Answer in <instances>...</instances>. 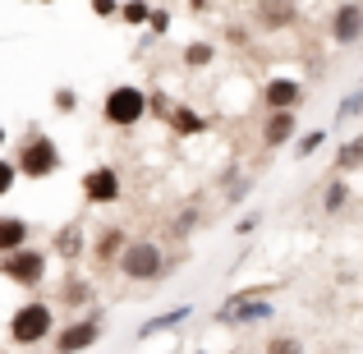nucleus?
Instances as JSON below:
<instances>
[{"instance_id": "f257e3e1", "label": "nucleus", "mask_w": 363, "mask_h": 354, "mask_svg": "<svg viewBox=\"0 0 363 354\" xmlns=\"http://www.w3.org/2000/svg\"><path fill=\"white\" fill-rule=\"evenodd\" d=\"M267 294H272V285L240 290L230 304H221V309H216V322H221V327H235V322H262V318H272V304H267Z\"/></svg>"}, {"instance_id": "f03ea898", "label": "nucleus", "mask_w": 363, "mask_h": 354, "mask_svg": "<svg viewBox=\"0 0 363 354\" xmlns=\"http://www.w3.org/2000/svg\"><path fill=\"white\" fill-rule=\"evenodd\" d=\"M51 327H55V318H51L46 304H23V309L9 318V341H14V345H37V341L51 336Z\"/></svg>"}, {"instance_id": "7ed1b4c3", "label": "nucleus", "mask_w": 363, "mask_h": 354, "mask_svg": "<svg viewBox=\"0 0 363 354\" xmlns=\"http://www.w3.org/2000/svg\"><path fill=\"white\" fill-rule=\"evenodd\" d=\"M143 111H147V97H143L138 88H129V83H120V88L106 92V101H101V116L111 124H120V129H129V124L143 120Z\"/></svg>"}, {"instance_id": "20e7f679", "label": "nucleus", "mask_w": 363, "mask_h": 354, "mask_svg": "<svg viewBox=\"0 0 363 354\" xmlns=\"http://www.w3.org/2000/svg\"><path fill=\"white\" fill-rule=\"evenodd\" d=\"M161 267H166V253H161L157 244H124L120 272L129 276V281H157Z\"/></svg>"}, {"instance_id": "39448f33", "label": "nucleus", "mask_w": 363, "mask_h": 354, "mask_svg": "<svg viewBox=\"0 0 363 354\" xmlns=\"http://www.w3.org/2000/svg\"><path fill=\"white\" fill-rule=\"evenodd\" d=\"M55 166H60V152H55V143H51V138H33V143H23L14 170H18V175H28V179H46Z\"/></svg>"}, {"instance_id": "423d86ee", "label": "nucleus", "mask_w": 363, "mask_h": 354, "mask_svg": "<svg viewBox=\"0 0 363 354\" xmlns=\"http://www.w3.org/2000/svg\"><path fill=\"white\" fill-rule=\"evenodd\" d=\"M5 276L14 285H23V290H28V285H37L46 276V253H37V248H28V244L14 248V253H5Z\"/></svg>"}, {"instance_id": "0eeeda50", "label": "nucleus", "mask_w": 363, "mask_h": 354, "mask_svg": "<svg viewBox=\"0 0 363 354\" xmlns=\"http://www.w3.org/2000/svg\"><path fill=\"white\" fill-rule=\"evenodd\" d=\"M97 341H101V318H83V322H74V327H65L60 336H55V350L60 354H79V350L97 345Z\"/></svg>"}, {"instance_id": "6e6552de", "label": "nucleus", "mask_w": 363, "mask_h": 354, "mask_svg": "<svg viewBox=\"0 0 363 354\" xmlns=\"http://www.w3.org/2000/svg\"><path fill=\"white\" fill-rule=\"evenodd\" d=\"M83 194H88V203H116L120 198V175L111 166H97L83 175Z\"/></svg>"}, {"instance_id": "1a4fd4ad", "label": "nucleus", "mask_w": 363, "mask_h": 354, "mask_svg": "<svg viewBox=\"0 0 363 354\" xmlns=\"http://www.w3.org/2000/svg\"><path fill=\"white\" fill-rule=\"evenodd\" d=\"M331 37H336V42H359V37H363V5H359V0H350V5L336 9V18H331Z\"/></svg>"}, {"instance_id": "9d476101", "label": "nucleus", "mask_w": 363, "mask_h": 354, "mask_svg": "<svg viewBox=\"0 0 363 354\" xmlns=\"http://www.w3.org/2000/svg\"><path fill=\"white\" fill-rule=\"evenodd\" d=\"M262 101H267L272 111H294V106H299V83H294V79H276V83H267Z\"/></svg>"}, {"instance_id": "9b49d317", "label": "nucleus", "mask_w": 363, "mask_h": 354, "mask_svg": "<svg viewBox=\"0 0 363 354\" xmlns=\"http://www.w3.org/2000/svg\"><path fill=\"white\" fill-rule=\"evenodd\" d=\"M290 138H294V111H272V120L262 129V143L267 148H285Z\"/></svg>"}, {"instance_id": "f8f14e48", "label": "nucleus", "mask_w": 363, "mask_h": 354, "mask_svg": "<svg viewBox=\"0 0 363 354\" xmlns=\"http://www.w3.org/2000/svg\"><path fill=\"white\" fill-rule=\"evenodd\" d=\"M28 244V221L23 216H0V253H14Z\"/></svg>"}, {"instance_id": "ddd939ff", "label": "nucleus", "mask_w": 363, "mask_h": 354, "mask_svg": "<svg viewBox=\"0 0 363 354\" xmlns=\"http://www.w3.org/2000/svg\"><path fill=\"white\" fill-rule=\"evenodd\" d=\"M189 318V309H175V313H161V318H152V322H143L138 327V341L143 336H157V331H170V327H179V322Z\"/></svg>"}, {"instance_id": "4468645a", "label": "nucleus", "mask_w": 363, "mask_h": 354, "mask_svg": "<svg viewBox=\"0 0 363 354\" xmlns=\"http://www.w3.org/2000/svg\"><path fill=\"white\" fill-rule=\"evenodd\" d=\"M79 244H83L79 226H65V231L55 235V253H60V258H79Z\"/></svg>"}, {"instance_id": "2eb2a0df", "label": "nucleus", "mask_w": 363, "mask_h": 354, "mask_svg": "<svg viewBox=\"0 0 363 354\" xmlns=\"http://www.w3.org/2000/svg\"><path fill=\"white\" fill-rule=\"evenodd\" d=\"M116 248H124V235H120V231H106V235L97 239V258H101V262H111V258H120Z\"/></svg>"}, {"instance_id": "dca6fc26", "label": "nucleus", "mask_w": 363, "mask_h": 354, "mask_svg": "<svg viewBox=\"0 0 363 354\" xmlns=\"http://www.w3.org/2000/svg\"><path fill=\"white\" fill-rule=\"evenodd\" d=\"M359 161H363V138H350L345 148H340L336 166H340V170H350V166H359Z\"/></svg>"}, {"instance_id": "f3484780", "label": "nucleus", "mask_w": 363, "mask_h": 354, "mask_svg": "<svg viewBox=\"0 0 363 354\" xmlns=\"http://www.w3.org/2000/svg\"><path fill=\"white\" fill-rule=\"evenodd\" d=\"M184 65H189V70H203V65H212V46H207V42H194V46L184 51Z\"/></svg>"}, {"instance_id": "a211bd4d", "label": "nucleus", "mask_w": 363, "mask_h": 354, "mask_svg": "<svg viewBox=\"0 0 363 354\" xmlns=\"http://www.w3.org/2000/svg\"><path fill=\"white\" fill-rule=\"evenodd\" d=\"M345 198H350V189H345V179H331V189H327V212H340V207H345Z\"/></svg>"}, {"instance_id": "6ab92c4d", "label": "nucleus", "mask_w": 363, "mask_h": 354, "mask_svg": "<svg viewBox=\"0 0 363 354\" xmlns=\"http://www.w3.org/2000/svg\"><path fill=\"white\" fill-rule=\"evenodd\" d=\"M354 111H363V79H359V88L350 92L345 101H340V120H350V116H354Z\"/></svg>"}, {"instance_id": "aec40b11", "label": "nucleus", "mask_w": 363, "mask_h": 354, "mask_svg": "<svg viewBox=\"0 0 363 354\" xmlns=\"http://www.w3.org/2000/svg\"><path fill=\"white\" fill-rule=\"evenodd\" d=\"M267 354H303V345L294 336H276L272 345H267Z\"/></svg>"}, {"instance_id": "412c9836", "label": "nucleus", "mask_w": 363, "mask_h": 354, "mask_svg": "<svg viewBox=\"0 0 363 354\" xmlns=\"http://www.w3.org/2000/svg\"><path fill=\"white\" fill-rule=\"evenodd\" d=\"M322 143H327V133H322V129H313V133H303V138H299V157H308V152H318V148H322Z\"/></svg>"}, {"instance_id": "4be33fe9", "label": "nucleus", "mask_w": 363, "mask_h": 354, "mask_svg": "<svg viewBox=\"0 0 363 354\" xmlns=\"http://www.w3.org/2000/svg\"><path fill=\"white\" fill-rule=\"evenodd\" d=\"M60 294H65V304H88V285H83V281H69Z\"/></svg>"}, {"instance_id": "5701e85b", "label": "nucleus", "mask_w": 363, "mask_h": 354, "mask_svg": "<svg viewBox=\"0 0 363 354\" xmlns=\"http://www.w3.org/2000/svg\"><path fill=\"white\" fill-rule=\"evenodd\" d=\"M14 175H18V170L9 166V161H0V198H5L9 189H14Z\"/></svg>"}, {"instance_id": "b1692460", "label": "nucleus", "mask_w": 363, "mask_h": 354, "mask_svg": "<svg viewBox=\"0 0 363 354\" xmlns=\"http://www.w3.org/2000/svg\"><path fill=\"white\" fill-rule=\"evenodd\" d=\"M124 18H129V23H143V18H147V5H143V0H133V5H124Z\"/></svg>"}, {"instance_id": "393cba45", "label": "nucleus", "mask_w": 363, "mask_h": 354, "mask_svg": "<svg viewBox=\"0 0 363 354\" xmlns=\"http://www.w3.org/2000/svg\"><path fill=\"white\" fill-rule=\"evenodd\" d=\"M92 9H97V14H116V5H111V0H92Z\"/></svg>"}, {"instance_id": "a878e982", "label": "nucleus", "mask_w": 363, "mask_h": 354, "mask_svg": "<svg viewBox=\"0 0 363 354\" xmlns=\"http://www.w3.org/2000/svg\"><path fill=\"white\" fill-rule=\"evenodd\" d=\"M0 143H5V129H0Z\"/></svg>"}]
</instances>
